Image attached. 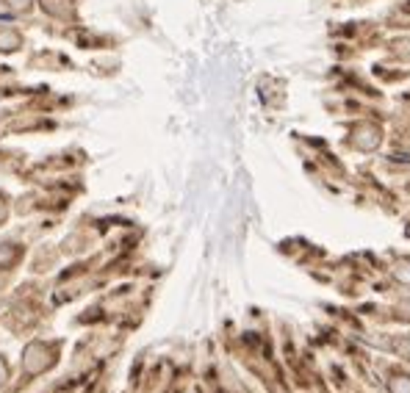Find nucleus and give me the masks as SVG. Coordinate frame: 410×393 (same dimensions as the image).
<instances>
[{"label":"nucleus","mask_w":410,"mask_h":393,"mask_svg":"<svg viewBox=\"0 0 410 393\" xmlns=\"http://www.w3.org/2000/svg\"><path fill=\"white\" fill-rule=\"evenodd\" d=\"M39 8L56 19H75V0H39Z\"/></svg>","instance_id":"nucleus-2"},{"label":"nucleus","mask_w":410,"mask_h":393,"mask_svg":"<svg viewBox=\"0 0 410 393\" xmlns=\"http://www.w3.org/2000/svg\"><path fill=\"white\" fill-rule=\"evenodd\" d=\"M19 255H22V249L17 244H0V269L14 266L19 260Z\"/></svg>","instance_id":"nucleus-4"},{"label":"nucleus","mask_w":410,"mask_h":393,"mask_svg":"<svg viewBox=\"0 0 410 393\" xmlns=\"http://www.w3.org/2000/svg\"><path fill=\"white\" fill-rule=\"evenodd\" d=\"M22 44H25V39H22V33L17 28L0 25V53H17Z\"/></svg>","instance_id":"nucleus-3"},{"label":"nucleus","mask_w":410,"mask_h":393,"mask_svg":"<svg viewBox=\"0 0 410 393\" xmlns=\"http://www.w3.org/2000/svg\"><path fill=\"white\" fill-rule=\"evenodd\" d=\"M350 144L361 153H375L383 144V128L375 122H355L350 128Z\"/></svg>","instance_id":"nucleus-1"},{"label":"nucleus","mask_w":410,"mask_h":393,"mask_svg":"<svg viewBox=\"0 0 410 393\" xmlns=\"http://www.w3.org/2000/svg\"><path fill=\"white\" fill-rule=\"evenodd\" d=\"M391 53H394V56L408 58L410 56V39H394V42H391Z\"/></svg>","instance_id":"nucleus-7"},{"label":"nucleus","mask_w":410,"mask_h":393,"mask_svg":"<svg viewBox=\"0 0 410 393\" xmlns=\"http://www.w3.org/2000/svg\"><path fill=\"white\" fill-rule=\"evenodd\" d=\"M6 213H8V199H6V194H0V221L6 219Z\"/></svg>","instance_id":"nucleus-8"},{"label":"nucleus","mask_w":410,"mask_h":393,"mask_svg":"<svg viewBox=\"0 0 410 393\" xmlns=\"http://www.w3.org/2000/svg\"><path fill=\"white\" fill-rule=\"evenodd\" d=\"M408 235H410V224H408Z\"/></svg>","instance_id":"nucleus-10"},{"label":"nucleus","mask_w":410,"mask_h":393,"mask_svg":"<svg viewBox=\"0 0 410 393\" xmlns=\"http://www.w3.org/2000/svg\"><path fill=\"white\" fill-rule=\"evenodd\" d=\"M6 377H8V369H6V363L0 360V385H3V380H6Z\"/></svg>","instance_id":"nucleus-9"},{"label":"nucleus","mask_w":410,"mask_h":393,"mask_svg":"<svg viewBox=\"0 0 410 393\" xmlns=\"http://www.w3.org/2000/svg\"><path fill=\"white\" fill-rule=\"evenodd\" d=\"M6 8H11V11H17V14H28L31 8H33V0H0Z\"/></svg>","instance_id":"nucleus-6"},{"label":"nucleus","mask_w":410,"mask_h":393,"mask_svg":"<svg viewBox=\"0 0 410 393\" xmlns=\"http://www.w3.org/2000/svg\"><path fill=\"white\" fill-rule=\"evenodd\" d=\"M394 277H397V280H402L405 285H410V258L397 260V266H394Z\"/></svg>","instance_id":"nucleus-5"}]
</instances>
